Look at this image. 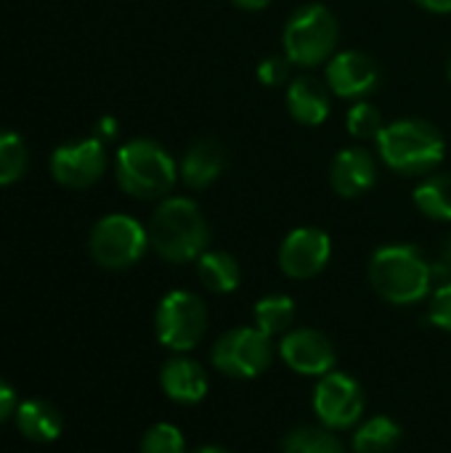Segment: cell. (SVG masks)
Listing matches in <instances>:
<instances>
[{
    "mask_svg": "<svg viewBox=\"0 0 451 453\" xmlns=\"http://www.w3.org/2000/svg\"><path fill=\"white\" fill-rule=\"evenodd\" d=\"M152 250L167 263H191L207 252L210 226L202 210L186 196L165 199L146 226Z\"/></svg>",
    "mask_w": 451,
    "mask_h": 453,
    "instance_id": "cell-1",
    "label": "cell"
},
{
    "mask_svg": "<svg viewBox=\"0 0 451 453\" xmlns=\"http://www.w3.org/2000/svg\"><path fill=\"white\" fill-rule=\"evenodd\" d=\"M433 265L412 244L380 247L369 260V281L375 292L391 305H415L431 295Z\"/></svg>",
    "mask_w": 451,
    "mask_h": 453,
    "instance_id": "cell-2",
    "label": "cell"
},
{
    "mask_svg": "<svg viewBox=\"0 0 451 453\" xmlns=\"http://www.w3.org/2000/svg\"><path fill=\"white\" fill-rule=\"evenodd\" d=\"M383 162L401 175H425L436 170L447 157L444 133L428 119H396L377 135Z\"/></svg>",
    "mask_w": 451,
    "mask_h": 453,
    "instance_id": "cell-3",
    "label": "cell"
},
{
    "mask_svg": "<svg viewBox=\"0 0 451 453\" xmlns=\"http://www.w3.org/2000/svg\"><path fill=\"white\" fill-rule=\"evenodd\" d=\"M117 183L136 199H162L178 178V165L165 146L149 138H136L117 151Z\"/></svg>",
    "mask_w": 451,
    "mask_h": 453,
    "instance_id": "cell-4",
    "label": "cell"
},
{
    "mask_svg": "<svg viewBox=\"0 0 451 453\" xmlns=\"http://www.w3.org/2000/svg\"><path fill=\"white\" fill-rule=\"evenodd\" d=\"M340 24L335 13L322 3L298 8L284 24V56L300 66H316L327 61L338 45Z\"/></svg>",
    "mask_w": 451,
    "mask_h": 453,
    "instance_id": "cell-5",
    "label": "cell"
},
{
    "mask_svg": "<svg viewBox=\"0 0 451 453\" xmlns=\"http://www.w3.org/2000/svg\"><path fill=\"white\" fill-rule=\"evenodd\" d=\"M154 332H157V340L173 353L194 350L207 332L205 303L194 292H186V289L167 292L157 305Z\"/></svg>",
    "mask_w": 451,
    "mask_h": 453,
    "instance_id": "cell-6",
    "label": "cell"
},
{
    "mask_svg": "<svg viewBox=\"0 0 451 453\" xmlns=\"http://www.w3.org/2000/svg\"><path fill=\"white\" fill-rule=\"evenodd\" d=\"M149 247V231L130 215L101 218L88 239L90 257L106 271H125L136 265Z\"/></svg>",
    "mask_w": 451,
    "mask_h": 453,
    "instance_id": "cell-7",
    "label": "cell"
},
{
    "mask_svg": "<svg viewBox=\"0 0 451 453\" xmlns=\"http://www.w3.org/2000/svg\"><path fill=\"white\" fill-rule=\"evenodd\" d=\"M213 366L231 380H255L274 361V340L258 326H239L221 334L210 353Z\"/></svg>",
    "mask_w": 451,
    "mask_h": 453,
    "instance_id": "cell-8",
    "label": "cell"
},
{
    "mask_svg": "<svg viewBox=\"0 0 451 453\" xmlns=\"http://www.w3.org/2000/svg\"><path fill=\"white\" fill-rule=\"evenodd\" d=\"M364 390L346 372H330L319 377L314 390V414L327 430H348L359 425L364 414Z\"/></svg>",
    "mask_w": 451,
    "mask_h": 453,
    "instance_id": "cell-9",
    "label": "cell"
},
{
    "mask_svg": "<svg viewBox=\"0 0 451 453\" xmlns=\"http://www.w3.org/2000/svg\"><path fill=\"white\" fill-rule=\"evenodd\" d=\"M332 257V242L322 228L300 226L290 231L279 247V268L295 281L319 276Z\"/></svg>",
    "mask_w": 451,
    "mask_h": 453,
    "instance_id": "cell-10",
    "label": "cell"
},
{
    "mask_svg": "<svg viewBox=\"0 0 451 453\" xmlns=\"http://www.w3.org/2000/svg\"><path fill=\"white\" fill-rule=\"evenodd\" d=\"M106 170V151L98 138L64 143L51 154V175L64 188H88Z\"/></svg>",
    "mask_w": 451,
    "mask_h": 453,
    "instance_id": "cell-11",
    "label": "cell"
},
{
    "mask_svg": "<svg viewBox=\"0 0 451 453\" xmlns=\"http://www.w3.org/2000/svg\"><path fill=\"white\" fill-rule=\"evenodd\" d=\"M279 356L295 374L303 377H324L335 372L338 364L335 345L316 329H290L279 340Z\"/></svg>",
    "mask_w": 451,
    "mask_h": 453,
    "instance_id": "cell-12",
    "label": "cell"
},
{
    "mask_svg": "<svg viewBox=\"0 0 451 453\" xmlns=\"http://www.w3.org/2000/svg\"><path fill=\"white\" fill-rule=\"evenodd\" d=\"M327 88L340 98H364L380 82V66L362 50H343L327 64Z\"/></svg>",
    "mask_w": 451,
    "mask_h": 453,
    "instance_id": "cell-13",
    "label": "cell"
},
{
    "mask_svg": "<svg viewBox=\"0 0 451 453\" xmlns=\"http://www.w3.org/2000/svg\"><path fill=\"white\" fill-rule=\"evenodd\" d=\"M330 183L338 196L354 199L367 194L377 183V165L372 154L362 146L343 149L330 167Z\"/></svg>",
    "mask_w": 451,
    "mask_h": 453,
    "instance_id": "cell-14",
    "label": "cell"
},
{
    "mask_svg": "<svg viewBox=\"0 0 451 453\" xmlns=\"http://www.w3.org/2000/svg\"><path fill=\"white\" fill-rule=\"evenodd\" d=\"M159 385L162 393L181 406H194L207 395V372L202 369V364L186 358V356H173L170 361H165L162 372H159Z\"/></svg>",
    "mask_w": 451,
    "mask_h": 453,
    "instance_id": "cell-15",
    "label": "cell"
},
{
    "mask_svg": "<svg viewBox=\"0 0 451 453\" xmlns=\"http://www.w3.org/2000/svg\"><path fill=\"white\" fill-rule=\"evenodd\" d=\"M226 170V151L213 138L194 141L181 162V178L189 188H207Z\"/></svg>",
    "mask_w": 451,
    "mask_h": 453,
    "instance_id": "cell-16",
    "label": "cell"
},
{
    "mask_svg": "<svg viewBox=\"0 0 451 453\" xmlns=\"http://www.w3.org/2000/svg\"><path fill=\"white\" fill-rule=\"evenodd\" d=\"M287 109L295 122L316 127L330 117V93L316 77H298L287 88Z\"/></svg>",
    "mask_w": 451,
    "mask_h": 453,
    "instance_id": "cell-17",
    "label": "cell"
},
{
    "mask_svg": "<svg viewBox=\"0 0 451 453\" xmlns=\"http://www.w3.org/2000/svg\"><path fill=\"white\" fill-rule=\"evenodd\" d=\"M13 419H16V430L32 443H53L61 438V430H64L61 411L53 403L37 401V398L19 403Z\"/></svg>",
    "mask_w": 451,
    "mask_h": 453,
    "instance_id": "cell-18",
    "label": "cell"
},
{
    "mask_svg": "<svg viewBox=\"0 0 451 453\" xmlns=\"http://www.w3.org/2000/svg\"><path fill=\"white\" fill-rule=\"evenodd\" d=\"M197 279L202 281V287L213 295H229L239 287L242 281V271L237 257H231L229 252L221 250H207L199 255L197 260Z\"/></svg>",
    "mask_w": 451,
    "mask_h": 453,
    "instance_id": "cell-19",
    "label": "cell"
},
{
    "mask_svg": "<svg viewBox=\"0 0 451 453\" xmlns=\"http://www.w3.org/2000/svg\"><path fill=\"white\" fill-rule=\"evenodd\" d=\"M401 425L391 417H372L354 433V451L356 453H393L401 446Z\"/></svg>",
    "mask_w": 451,
    "mask_h": 453,
    "instance_id": "cell-20",
    "label": "cell"
},
{
    "mask_svg": "<svg viewBox=\"0 0 451 453\" xmlns=\"http://www.w3.org/2000/svg\"><path fill=\"white\" fill-rule=\"evenodd\" d=\"M255 326L266 334V337H284L292 324H295V300L287 295H266L263 300L255 303Z\"/></svg>",
    "mask_w": 451,
    "mask_h": 453,
    "instance_id": "cell-21",
    "label": "cell"
},
{
    "mask_svg": "<svg viewBox=\"0 0 451 453\" xmlns=\"http://www.w3.org/2000/svg\"><path fill=\"white\" fill-rule=\"evenodd\" d=\"M415 204L425 218L451 220V175H431L415 188Z\"/></svg>",
    "mask_w": 451,
    "mask_h": 453,
    "instance_id": "cell-22",
    "label": "cell"
},
{
    "mask_svg": "<svg viewBox=\"0 0 451 453\" xmlns=\"http://www.w3.org/2000/svg\"><path fill=\"white\" fill-rule=\"evenodd\" d=\"M282 453H346L335 430L327 427H295L284 435Z\"/></svg>",
    "mask_w": 451,
    "mask_h": 453,
    "instance_id": "cell-23",
    "label": "cell"
},
{
    "mask_svg": "<svg viewBox=\"0 0 451 453\" xmlns=\"http://www.w3.org/2000/svg\"><path fill=\"white\" fill-rule=\"evenodd\" d=\"M27 162H29V154H27V143L21 141V135L11 130H0V186L16 183L24 175Z\"/></svg>",
    "mask_w": 451,
    "mask_h": 453,
    "instance_id": "cell-24",
    "label": "cell"
},
{
    "mask_svg": "<svg viewBox=\"0 0 451 453\" xmlns=\"http://www.w3.org/2000/svg\"><path fill=\"white\" fill-rule=\"evenodd\" d=\"M346 122H348V133L354 138H362V141H377V135L385 127L383 125V111L377 106L367 104V101L354 104L348 117H346Z\"/></svg>",
    "mask_w": 451,
    "mask_h": 453,
    "instance_id": "cell-25",
    "label": "cell"
},
{
    "mask_svg": "<svg viewBox=\"0 0 451 453\" xmlns=\"http://www.w3.org/2000/svg\"><path fill=\"white\" fill-rule=\"evenodd\" d=\"M141 453H186V441L175 425L159 422L146 430L141 441Z\"/></svg>",
    "mask_w": 451,
    "mask_h": 453,
    "instance_id": "cell-26",
    "label": "cell"
},
{
    "mask_svg": "<svg viewBox=\"0 0 451 453\" xmlns=\"http://www.w3.org/2000/svg\"><path fill=\"white\" fill-rule=\"evenodd\" d=\"M428 319L433 326L444 329L451 334V281L441 284L433 297H431V308H428Z\"/></svg>",
    "mask_w": 451,
    "mask_h": 453,
    "instance_id": "cell-27",
    "label": "cell"
},
{
    "mask_svg": "<svg viewBox=\"0 0 451 453\" xmlns=\"http://www.w3.org/2000/svg\"><path fill=\"white\" fill-rule=\"evenodd\" d=\"M290 58L287 56H268L258 64V80L266 85V88H276V85H284L287 77H290Z\"/></svg>",
    "mask_w": 451,
    "mask_h": 453,
    "instance_id": "cell-28",
    "label": "cell"
},
{
    "mask_svg": "<svg viewBox=\"0 0 451 453\" xmlns=\"http://www.w3.org/2000/svg\"><path fill=\"white\" fill-rule=\"evenodd\" d=\"M16 409H19V403H16V390H13L5 380H0V425L8 422V419L16 414Z\"/></svg>",
    "mask_w": 451,
    "mask_h": 453,
    "instance_id": "cell-29",
    "label": "cell"
},
{
    "mask_svg": "<svg viewBox=\"0 0 451 453\" xmlns=\"http://www.w3.org/2000/svg\"><path fill=\"white\" fill-rule=\"evenodd\" d=\"M415 3L431 13H451V0H415Z\"/></svg>",
    "mask_w": 451,
    "mask_h": 453,
    "instance_id": "cell-30",
    "label": "cell"
},
{
    "mask_svg": "<svg viewBox=\"0 0 451 453\" xmlns=\"http://www.w3.org/2000/svg\"><path fill=\"white\" fill-rule=\"evenodd\" d=\"M237 8H242V11H260V8H266L271 0H231Z\"/></svg>",
    "mask_w": 451,
    "mask_h": 453,
    "instance_id": "cell-31",
    "label": "cell"
},
{
    "mask_svg": "<svg viewBox=\"0 0 451 453\" xmlns=\"http://www.w3.org/2000/svg\"><path fill=\"white\" fill-rule=\"evenodd\" d=\"M441 265L451 271V236L444 242V247H441Z\"/></svg>",
    "mask_w": 451,
    "mask_h": 453,
    "instance_id": "cell-32",
    "label": "cell"
},
{
    "mask_svg": "<svg viewBox=\"0 0 451 453\" xmlns=\"http://www.w3.org/2000/svg\"><path fill=\"white\" fill-rule=\"evenodd\" d=\"M101 133L112 138L114 135V119H101Z\"/></svg>",
    "mask_w": 451,
    "mask_h": 453,
    "instance_id": "cell-33",
    "label": "cell"
},
{
    "mask_svg": "<svg viewBox=\"0 0 451 453\" xmlns=\"http://www.w3.org/2000/svg\"><path fill=\"white\" fill-rule=\"evenodd\" d=\"M194 453H229L226 449H221V446H205V449H199V451Z\"/></svg>",
    "mask_w": 451,
    "mask_h": 453,
    "instance_id": "cell-34",
    "label": "cell"
},
{
    "mask_svg": "<svg viewBox=\"0 0 451 453\" xmlns=\"http://www.w3.org/2000/svg\"><path fill=\"white\" fill-rule=\"evenodd\" d=\"M447 74H449V80H451V53H449V61H447Z\"/></svg>",
    "mask_w": 451,
    "mask_h": 453,
    "instance_id": "cell-35",
    "label": "cell"
}]
</instances>
